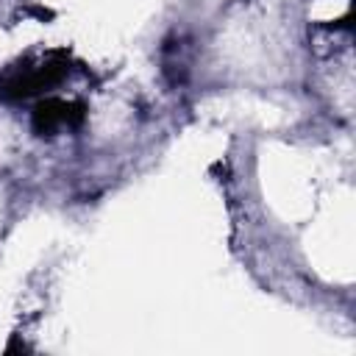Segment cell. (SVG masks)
I'll return each instance as SVG.
<instances>
[{"label":"cell","mask_w":356,"mask_h":356,"mask_svg":"<svg viewBox=\"0 0 356 356\" xmlns=\"http://www.w3.org/2000/svg\"><path fill=\"white\" fill-rule=\"evenodd\" d=\"M328 28H350V17L345 14L342 19H334V22H328Z\"/></svg>","instance_id":"obj_4"},{"label":"cell","mask_w":356,"mask_h":356,"mask_svg":"<svg viewBox=\"0 0 356 356\" xmlns=\"http://www.w3.org/2000/svg\"><path fill=\"white\" fill-rule=\"evenodd\" d=\"M28 14H36L39 19H53V11L50 8H42V6H31Z\"/></svg>","instance_id":"obj_3"},{"label":"cell","mask_w":356,"mask_h":356,"mask_svg":"<svg viewBox=\"0 0 356 356\" xmlns=\"http://www.w3.org/2000/svg\"><path fill=\"white\" fill-rule=\"evenodd\" d=\"M70 72L67 67V53L56 50L50 53L42 64L36 67H17L14 72H8L6 78H0V100H28L50 86H56L58 81H64Z\"/></svg>","instance_id":"obj_1"},{"label":"cell","mask_w":356,"mask_h":356,"mask_svg":"<svg viewBox=\"0 0 356 356\" xmlns=\"http://www.w3.org/2000/svg\"><path fill=\"white\" fill-rule=\"evenodd\" d=\"M86 120V103L81 100H61L44 97L31 111V128L36 136H53L58 128H81Z\"/></svg>","instance_id":"obj_2"}]
</instances>
